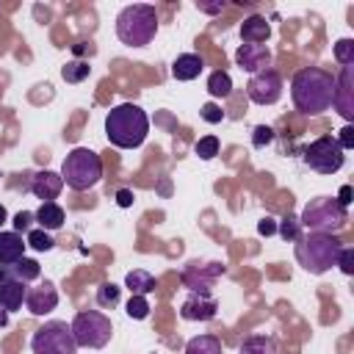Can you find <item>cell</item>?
<instances>
[{
  "mask_svg": "<svg viewBox=\"0 0 354 354\" xmlns=\"http://www.w3.org/2000/svg\"><path fill=\"white\" fill-rule=\"evenodd\" d=\"M335 94V77L321 66H304L290 80V100L299 113L315 116L332 108Z\"/></svg>",
  "mask_w": 354,
  "mask_h": 354,
  "instance_id": "obj_1",
  "label": "cell"
},
{
  "mask_svg": "<svg viewBox=\"0 0 354 354\" xmlns=\"http://www.w3.org/2000/svg\"><path fill=\"white\" fill-rule=\"evenodd\" d=\"M147 133H149V116L133 102H122V105L111 108L105 116V136L119 149L141 147Z\"/></svg>",
  "mask_w": 354,
  "mask_h": 354,
  "instance_id": "obj_2",
  "label": "cell"
},
{
  "mask_svg": "<svg viewBox=\"0 0 354 354\" xmlns=\"http://www.w3.org/2000/svg\"><path fill=\"white\" fill-rule=\"evenodd\" d=\"M293 243H296L293 252L299 266L310 274H324L332 266H337V254L343 249V241L326 232H307V235H299Z\"/></svg>",
  "mask_w": 354,
  "mask_h": 354,
  "instance_id": "obj_3",
  "label": "cell"
},
{
  "mask_svg": "<svg viewBox=\"0 0 354 354\" xmlns=\"http://www.w3.org/2000/svg\"><path fill=\"white\" fill-rule=\"evenodd\" d=\"M158 33V11L147 3L124 6L116 17V36L127 47H147Z\"/></svg>",
  "mask_w": 354,
  "mask_h": 354,
  "instance_id": "obj_4",
  "label": "cell"
},
{
  "mask_svg": "<svg viewBox=\"0 0 354 354\" xmlns=\"http://www.w3.org/2000/svg\"><path fill=\"white\" fill-rule=\"evenodd\" d=\"M348 221V207H343L335 196H315L304 205L301 216H299V224L307 230V232H340Z\"/></svg>",
  "mask_w": 354,
  "mask_h": 354,
  "instance_id": "obj_5",
  "label": "cell"
},
{
  "mask_svg": "<svg viewBox=\"0 0 354 354\" xmlns=\"http://www.w3.org/2000/svg\"><path fill=\"white\" fill-rule=\"evenodd\" d=\"M102 177V160L94 149L88 147H75L61 166V180L72 188V191H88L100 183Z\"/></svg>",
  "mask_w": 354,
  "mask_h": 354,
  "instance_id": "obj_6",
  "label": "cell"
},
{
  "mask_svg": "<svg viewBox=\"0 0 354 354\" xmlns=\"http://www.w3.org/2000/svg\"><path fill=\"white\" fill-rule=\"evenodd\" d=\"M69 326H72V337H75L77 348L80 346L83 348H102V346H108V340L113 335L111 318L100 310H80Z\"/></svg>",
  "mask_w": 354,
  "mask_h": 354,
  "instance_id": "obj_7",
  "label": "cell"
},
{
  "mask_svg": "<svg viewBox=\"0 0 354 354\" xmlns=\"http://www.w3.org/2000/svg\"><path fill=\"white\" fill-rule=\"evenodd\" d=\"M33 354H77V343L72 337V326L66 321H47L30 337Z\"/></svg>",
  "mask_w": 354,
  "mask_h": 354,
  "instance_id": "obj_8",
  "label": "cell"
},
{
  "mask_svg": "<svg viewBox=\"0 0 354 354\" xmlns=\"http://www.w3.org/2000/svg\"><path fill=\"white\" fill-rule=\"evenodd\" d=\"M301 160H304L313 171H318V174H335V171L343 169V163H346V152L340 149L337 138H332V136H321V138H315V141H310V144L304 147Z\"/></svg>",
  "mask_w": 354,
  "mask_h": 354,
  "instance_id": "obj_9",
  "label": "cell"
},
{
  "mask_svg": "<svg viewBox=\"0 0 354 354\" xmlns=\"http://www.w3.org/2000/svg\"><path fill=\"white\" fill-rule=\"evenodd\" d=\"M246 94L257 105H274L282 97V77H279V72L277 69H263V72L252 75L249 83H246Z\"/></svg>",
  "mask_w": 354,
  "mask_h": 354,
  "instance_id": "obj_10",
  "label": "cell"
},
{
  "mask_svg": "<svg viewBox=\"0 0 354 354\" xmlns=\"http://www.w3.org/2000/svg\"><path fill=\"white\" fill-rule=\"evenodd\" d=\"M235 64H238L241 69L257 75V72L268 69V64H271V50H268L266 44H241V47L235 50Z\"/></svg>",
  "mask_w": 354,
  "mask_h": 354,
  "instance_id": "obj_11",
  "label": "cell"
},
{
  "mask_svg": "<svg viewBox=\"0 0 354 354\" xmlns=\"http://www.w3.org/2000/svg\"><path fill=\"white\" fill-rule=\"evenodd\" d=\"M351 69L354 66H343L340 75L335 77V94H332V105L343 119H354V97H351Z\"/></svg>",
  "mask_w": 354,
  "mask_h": 354,
  "instance_id": "obj_12",
  "label": "cell"
},
{
  "mask_svg": "<svg viewBox=\"0 0 354 354\" xmlns=\"http://www.w3.org/2000/svg\"><path fill=\"white\" fill-rule=\"evenodd\" d=\"M25 304H28V313H33V315H47V313H53L55 304H58V290H55V285L44 279L39 288H30V290L25 293Z\"/></svg>",
  "mask_w": 354,
  "mask_h": 354,
  "instance_id": "obj_13",
  "label": "cell"
},
{
  "mask_svg": "<svg viewBox=\"0 0 354 354\" xmlns=\"http://www.w3.org/2000/svg\"><path fill=\"white\" fill-rule=\"evenodd\" d=\"M216 310H218V304H216L213 296H207V293H191L183 301L180 315L185 321H210V318H216Z\"/></svg>",
  "mask_w": 354,
  "mask_h": 354,
  "instance_id": "obj_14",
  "label": "cell"
},
{
  "mask_svg": "<svg viewBox=\"0 0 354 354\" xmlns=\"http://www.w3.org/2000/svg\"><path fill=\"white\" fill-rule=\"evenodd\" d=\"M61 188H64L61 174H55V171H50V169L30 174V191H33L41 202H53V199L61 194Z\"/></svg>",
  "mask_w": 354,
  "mask_h": 354,
  "instance_id": "obj_15",
  "label": "cell"
},
{
  "mask_svg": "<svg viewBox=\"0 0 354 354\" xmlns=\"http://www.w3.org/2000/svg\"><path fill=\"white\" fill-rule=\"evenodd\" d=\"M39 274H41V266L30 257H22L11 266H0V282H25L28 285V282L39 279Z\"/></svg>",
  "mask_w": 354,
  "mask_h": 354,
  "instance_id": "obj_16",
  "label": "cell"
},
{
  "mask_svg": "<svg viewBox=\"0 0 354 354\" xmlns=\"http://www.w3.org/2000/svg\"><path fill=\"white\" fill-rule=\"evenodd\" d=\"M25 241H22V235L19 232H14V230H0V266H11V263H17V260H22L25 257Z\"/></svg>",
  "mask_w": 354,
  "mask_h": 354,
  "instance_id": "obj_17",
  "label": "cell"
},
{
  "mask_svg": "<svg viewBox=\"0 0 354 354\" xmlns=\"http://www.w3.org/2000/svg\"><path fill=\"white\" fill-rule=\"evenodd\" d=\"M268 36H271V25H268L266 17L252 14V17H246L241 22V39H243V44H263Z\"/></svg>",
  "mask_w": 354,
  "mask_h": 354,
  "instance_id": "obj_18",
  "label": "cell"
},
{
  "mask_svg": "<svg viewBox=\"0 0 354 354\" xmlns=\"http://www.w3.org/2000/svg\"><path fill=\"white\" fill-rule=\"evenodd\" d=\"M202 69H205V61H202L199 53H183V55H177L174 64H171L174 80H194V77H199Z\"/></svg>",
  "mask_w": 354,
  "mask_h": 354,
  "instance_id": "obj_19",
  "label": "cell"
},
{
  "mask_svg": "<svg viewBox=\"0 0 354 354\" xmlns=\"http://www.w3.org/2000/svg\"><path fill=\"white\" fill-rule=\"evenodd\" d=\"M25 293H28L25 282H0V307L6 313L19 310L25 301Z\"/></svg>",
  "mask_w": 354,
  "mask_h": 354,
  "instance_id": "obj_20",
  "label": "cell"
},
{
  "mask_svg": "<svg viewBox=\"0 0 354 354\" xmlns=\"http://www.w3.org/2000/svg\"><path fill=\"white\" fill-rule=\"evenodd\" d=\"M36 216V221H39V227L41 230H58L61 224H64V207L61 205H55V202H41V207L33 213Z\"/></svg>",
  "mask_w": 354,
  "mask_h": 354,
  "instance_id": "obj_21",
  "label": "cell"
},
{
  "mask_svg": "<svg viewBox=\"0 0 354 354\" xmlns=\"http://www.w3.org/2000/svg\"><path fill=\"white\" fill-rule=\"evenodd\" d=\"M124 285L130 288L133 296H147V293L155 290V277L149 271H144V268H133V271H127Z\"/></svg>",
  "mask_w": 354,
  "mask_h": 354,
  "instance_id": "obj_22",
  "label": "cell"
},
{
  "mask_svg": "<svg viewBox=\"0 0 354 354\" xmlns=\"http://www.w3.org/2000/svg\"><path fill=\"white\" fill-rule=\"evenodd\" d=\"M185 354H224V346L216 335H196L185 343Z\"/></svg>",
  "mask_w": 354,
  "mask_h": 354,
  "instance_id": "obj_23",
  "label": "cell"
},
{
  "mask_svg": "<svg viewBox=\"0 0 354 354\" xmlns=\"http://www.w3.org/2000/svg\"><path fill=\"white\" fill-rule=\"evenodd\" d=\"M241 354H277V340L268 335H252L241 343Z\"/></svg>",
  "mask_w": 354,
  "mask_h": 354,
  "instance_id": "obj_24",
  "label": "cell"
},
{
  "mask_svg": "<svg viewBox=\"0 0 354 354\" xmlns=\"http://www.w3.org/2000/svg\"><path fill=\"white\" fill-rule=\"evenodd\" d=\"M88 75H91L88 61H69V64L61 69V77H64L66 83H80V80H86Z\"/></svg>",
  "mask_w": 354,
  "mask_h": 354,
  "instance_id": "obj_25",
  "label": "cell"
},
{
  "mask_svg": "<svg viewBox=\"0 0 354 354\" xmlns=\"http://www.w3.org/2000/svg\"><path fill=\"white\" fill-rule=\"evenodd\" d=\"M207 91L213 94V97H230V91H232V80H230V75L227 72H213L210 77H207Z\"/></svg>",
  "mask_w": 354,
  "mask_h": 354,
  "instance_id": "obj_26",
  "label": "cell"
},
{
  "mask_svg": "<svg viewBox=\"0 0 354 354\" xmlns=\"http://www.w3.org/2000/svg\"><path fill=\"white\" fill-rule=\"evenodd\" d=\"M25 243L30 246V249H36V252H50L53 246H55V241H53V235L47 232V230H30L28 235H25Z\"/></svg>",
  "mask_w": 354,
  "mask_h": 354,
  "instance_id": "obj_27",
  "label": "cell"
},
{
  "mask_svg": "<svg viewBox=\"0 0 354 354\" xmlns=\"http://www.w3.org/2000/svg\"><path fill=\"white\" fill-rule=\"evenodd\" d=\"M119 293H122L119 285L105 282V285H100V290H97V304H100V307H113V304H119Z\"/></svg>",
  "mask_w": 354,
  "mask_h": 354,
  "instance_id": "obj_28",
  "label": "cell"
},
{
  "mask_svg": "<svg viewBox=\"0 0 354 354\" xmlns=\"http://www.w3.org/2000/svg\"><path fill=\"white\" fill-rule=\"evenodd\" d=\"M194 152H196L202 160L216 158V155H218V138H216V136H205V138H199L196 147H194Z\"/></svg>",
  "mask_w": 354,
  "mask_h": 354,
  "instance_id": "obj_29",
  "label": "cell"
},
{
  "mask_svg": "<svg viewBox=\"0 0 354 354\" xmlns=\"http://www.w3.org/2000/svg\"><path fill=\"white\" fill-rule=\"evenodd\" d=\"M277 232H279L285 241H296V238L301 235V224H299L296 216H285V218L277 224Z\"/></svg>",
  "mask_w": 354,
  "mask_h": 354,
  "instance_id": "obj_30",
  "label": "cell"
},
{
  "mask_svg": "<svg viewBox=\"0 0 354 354\" xmlns=\"http://www.w3.org/2000/svg\"><path fill=\"white\" fill-rule=\"evenodd\" d=\"M127 315L136 318V321H144V318L149 315V301H147V296H130V301H127Z\"/></svg>",
  "mask_w": 354,
  "mask_h": 354,
  "instance_id": "obj_31",
  "label": "cell"
},
{
  "mask_svg": "<svg viewBox=\"0 0 354 354\" xmlns=\"http://www.w3.org/2000/svg\"><path fill=\"white\" fill-rule=\"evenodd\" d=\"M335 58L343 64V66H351L354 64V41L351 39H340L335 44Z\"/></svg>",
  "mask_w": 354,
  "mask_h": 354,
  "instance_id": "obj_32",
  "label": "cell"
},
{
  "mask_svg": "<svg viewBox=\"0 0 354 354\" xmlns=\"http://www.w3.org/2000/svg\"><path fill=\"white\" fill-rule=\"evenodd\" d=\"M33 221H36V216H33V213H28V210H19V213L14 216V232H25V235H28V232L33 230V227H30Z\"/></svg>",
  "mask_w": 354,
  "mask_h": 354,
  "instance_id": "obj_33",
  "label": "cell"
},
{
  "mask_svg": "<svg viewBox=\"0 0 354 354\" xmlns=\"http://www.w3.org/2000/svg\"><path fill=\"white\" fill-rule=\"evenodd\" d=\"M337 266H340V271L343 274H354V249H348V246H343L340 249V254H337Z\"/></svg>",
  "mask_w": 354,
  "mask_h": 354,
  "instance_id": "obj_34",
  "label": "cell"
},
{
  "mask_svg": "<svg viewBox=\"0 0 354 354\" xmlns=\"http://www.w3.org/2000/svg\"><path fill=\"white\" fill-rule=\"evenodd\" d=\"M199 113H202V119H205V122H210V124H218V122L224 119V111H221L216 102L202 105V111H199Z\"/></svg>",
  "mask_w": 354,
  "mask_h": 354,
  "instance_id": "obj_35",
  "label": "cell"
},
{
  "mask_svg": "<svg viewBox=\"0 0 354 354\" xmlns=\"http://www.w3.org/2000/svg\"><path fill=\"white\" fill-rule=\"evenodd\" d=\"M271 138H274V130L266 127V124H257V127H254V136H252V144H254V147H266Z\"/></svg>",
  "mask_w": 354,
  "mask_h": 354,
  "instance_id": "obj_36",
  "label": "cell"
},
{
  "mask_svg": "<svg viewBox=\"0 0 354 354\" xmlns=\"http://www.w3.org/2000/svg\"><path fill=\"white\" fill-rule=\"evenodd\" d=\"M337 144H340V149H343V152H346V149H351V147H354V127H348V124H346V127L340 130Z\"/></svg>",
  "mask_w": 354,
  "mask_h": 354,
  "instance_id": "obj_37",
  "label": "cell"
},
{
  "mask_svg": "<svg viewBox=\"0 0 354 354\" xmlns=\"http://www.w3.org/2000/svg\"><path fill=\"white\" fill-rule=\"evenodd\" d=\"M257 232H260V235H274V232H277V221H274V218H268V216H266V218H260Z\"/></svg>",
  "mask_w": 354,
  "mask_h": 354,
  "instance_id": "obj_38",
  "label": "cell"
},
{
  "mask_svg": "<svg viewBox=\"0 0 354 354\" xmlns=\"http://www.w3.org/2000/svg\"><path fill=\"white\" fill-rule=\"evenodd\" d=\"M116 205H119V207H130V205H133V191L119 188V191H116Z\"/></svg>",
  "mask_w": 354,
  "mask_h": 354,
  "instance_id": "obj_39",
  "label": "cell"
},
{
  "mask_svg": "<svg viewBox=\"0 0 354 354\" xmlns=\"http://www.w3.org/2000/svg\"><path fill=\"white\" fill-rule=\"evenodd\" d=\"M196 8L205 11V14H218L224 8V3H196Z\"/></svg>",
  "mask_w": 354,
  "mask_h": 354,
  "instance_id": "obj_40",
  "label": "cell"
},
{
  "mask_svg": "<svg viewBox=\"0 0 354 354\" xmlns=\"http://www.w3.org/2000/svg\"><path fill=\"white\" fill-rule=\"evenodd\" d=\"M335 199H337L343 207H348V202H351V185H343V188H340V196H335Z\"/></svg>",
  "mask_w": 354,
  "mask_h": 354,
  "instance_id": "obj_41",
  "label": "cell"
},
{
  "mask_svg": "<svg viewBox=\"0 0 354 354\" xmlns=\"http://www.w3.org/2000/svg\"><path fill=\"white\" fill-rule=\"evenodd\" d=\"M6 324H8V313H6V310H3V307H0V329H3V326H6Z\"/></svg>",
  "mask_w": 354,
  "mask_h": 354,
  "instance_id": "obj_42",
  "label": "cell"
},
{
  "mask_svg": "<svg viewBox=\"0 0 354 354\" xmlns=\"http://www.w3.org/2000/svg\"><path fill=\"white\" fill-rule=\"evenodd\" d=\"M6 221H8V213H6V207H3V205H0V227H3V224H6Z\"/></svg>",
  "mask_w": 354,
  "mask_h": 354,
  "instance_id": "obj_43",
  "label": "cell"
}]
</instances>
